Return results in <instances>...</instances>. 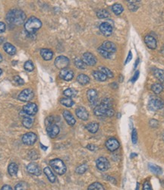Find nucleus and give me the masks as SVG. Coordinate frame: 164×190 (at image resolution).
<instances>
[{
    "mask_svg": "<svg viewBox=\"0 0 164 190\" xmlns=\"http://www.w3.org/2000/svg\"><path fill=\"white\" fill-rule=\"evenodd\" d=\"M34 97V93L31 89H25L21 91L18 95V99L24 102H28L31 101Z\"/></svg>",
    "mask_w": 164,
    "mask_h": 190,
    "instance_id": "7",
    "label": "nucleus"
},
{
    "mask_svg": "<svg viewBox=\"0 0 164 190\" xmlns=\"http://www.w3.org/2000/svg\"><path fill=\"white\" fill-rule=\"evenodd\" d=\"M53 122H54L53 116H49L46 119V126H49V125L54 124Z\"/></svg>",
    "mask_w": 164,
    "mask_h": 190,
    "instance_id": "47",
    "label": "nucleus"
},
{
    "mask_svg": "<svg viewBox=\"0 0 164 190\" xmlns=\"http://www.w3.org/2000/svg\"><path fill=\"white\" fill-rule=\"evenodd\" d=\"M75 65L77 68H80V69H85L86 68V64L83 62V60H81V59H75Z\"/></svg>",
    "mask_w": 164,
    "mask_h": 190,
    "instance_id": "39",
    "label": "nucleus"
},
{
    "mask_svg": "<svg viewBox=\"0 0 164 190\" xmlns=\"http://www.w3.org/2000/svg\"><path fill=\"white\" fill-rule=\"evenodd\" d=\"M37 136L34 132H28L22 137L23 143H25L27 145H34L37 141Z\"/></svg>",
    "mask_w": 164,
    "mask_h": 190,
    "instance_id": "8",
    "label": "nucleus"
},
{
    "mask_svg": "<svg viewBox=\"0 0 164 190\" xmlns=\"http://www.w3.org/2000/svg\"><path fill=\"white\" fill-rule=\"evenodd\" d=\"M2 70L1 69V68H0V75H2Z\"/></svg>",
    "mask_w": 164,
    "mask_h": 190,
    "instance_id": "58",
    "label": "nucleus"
},
{
    "mask_svg": "<svg viewBox=\"0 0 164 190\" xmlns=\"http://www.w3.org/2000/svg\"><path fill=\"white\" fill-rule=\"evenodd\" d=\"M27 170L29 173L35 176H40L41 174V169L39 166L35 163H31L27 167Z\"/></svg>",
    "mask_w": 164,
    "mask_h": 190,
    "instance_id": "15",
    "label": "nucleus"
},
{
    "mask_svg": "<svg viewBox=\"0 0 164 190\" xmlns=\"http://www.w3.org/2000/svg\"><path fill=\"white\" fill-rule=\"evenodd\" d=\"M135 190H139V183H137V185H136V189Z\"/></svg>",
    "mask_w": 164,
    "mask_h": 190,
    "instance_id": "56",
    "label": "nucleus"
},
{
    "mask_svg": "<svg viewBox=\"0 0 164 190\" xmlns=\"http://www.w3.org/2000/svg\"><path fill=\"white\" fill-rule=\"evenodd\" d=\"M83 62H85L86 65H90V66H92V65H94L97 63V58L93 55L91 53H85L83 55Z\"/></svg>",
    "mask_w": 164,
    "mask_h": 190,
    "instance_id": "11",
    "label": "nucleus"
},
{
    "mask_svg": "<svg viewBox=\"0 0 164 190\" xmlns=\"http://www.w3.org/2000/svg\"><path fill=\"white\" fill-rule=\"evenodd\" d=\"M100 31L104 36L109 37L112 33V27L108 22H103L100 25Z\"/></svg>",
    "mask_w": 164,
    "mask_h": 190,
    "instance_id": "12",
    "label": "nucleus"
},
{
    "mask_svg": "<svg viewBox=\"0 0 164 190\" xmlns=\"http://www.w3.org/2000/svg\"><path fill=\"white\" fill-rule=\"evenodd\" d=\"M8 173L11 176H15L17 175L18 171V166L15 163H11L8 167Z\"/></svg>",
    "mask_w": 164,
    "mask_h": 190,
    "instance_id": "25",
    "label": "nucleus"
},
{
    "mask_svg": "<svg viewBox=\"0 0 164 190\" xmlns=\"http://www.w3.org/2000/svg\"><path fill=\"white\" fill-rule=\"evenodd\" d=\"M164 103L160 98L153 97L149 100L148 107L151 111H157L163 107Z\"/></svg>",
    "mask_w": 164,
    "mask_h": 190,
    "instance_id": "5",
    "label": "nucleus"
},
{
    "mask_svg": "<svg viewBox=\"0 0 164 190\" xmlns=\"http://www.w3.org/2000/svg\"><path fill=\"white\" fill-rule=\"evenodd\" d=\"M28 185L25 182H20L15 186V190H28Z\"/></svg>",
    "mask_w": 164,
    "mask_h": 190,
    "instance_id": "40",
    "label": "nucleus"
},
{
    "mask_svg": "<svg viewBox=\"0 0 164 190\" xmlns=\"http://www.w3.org/2000/svg\"><path fill=\"white\" fill-rule=\"evenodd\" d=\"M100 47L103 50H104L105 51L111 54L116 51V47L114 44V43L111 42V41H105V42L103 43L102 46Z\"/></svg>",
    "mask_w": 164,
    "mask_h": 190,
    "instance_id": "17",
    "label": "nucleus"
},
{
    "mask_svg": "<svg viewBox=\"0 0 164 190\" xmlns=\"http://www.w3.org/2000/svg\"><path fill=\"white\" fill-rule=\"evenodd\" d=\"M76 115L77 116L79 119H82L84 121H86L88 119V117H89V113H88V110L85 109L83 107H79L78 108H77L76 110Z\"/></svg>",
    "mask_w": 164,
    "mask_h": 190,
    "instance_id": "18",
    "label": "nucleus"
},
{
    "mask_svg": "<svg viewBox=\"0 0 164 190\" xmlns=\"http://www.w3.org/2000/svg\"><path fill=\"white\" fill-rule=\"evenodd\" d=\"M5 29H6V26H5V23L0 21V33L5 32Z\"/></svg>",
    "mask_w": 164,
    "mask_h": 190,
    "instance_id": "49",
    "label": "nucleus"
},
{
    "mask_svg": "<svg viewBox=\"0 0 164 190\" xmlns=\"http://www.w3.org/2000/svg\"><path fill=\"white\" fill-rule=\"evenodd\" d=\"M93 76L94 77L97 81H105L107 79V77L104 75L100 71H94L93 72Z\"/></svg>",
    "mask_w": 164,
    "mask_h": 190,
    "instance_id": "26",
    "label": "nucleus"
},
{
    "mask_svg": "<svg viewBox=\"0 0 164 190\" xmlns=\"http://www.w3.org/2000/svg\"><path fill=\"white\" fill-rule=\"evenodd\" d=\"M151 89H152V91H153L155 94H160V93L162 92L163 90V85H161V84H160V83H155V84H154V85H152Z\"/></svg>",
    "mask_w": 164,
    "mask_h": 190,
    "instance_id": "34",
    "label": "nucleus"
},
{
    "mask_svg": "<svg viewBox=\"0 0 164 190\" xmlns=\"http://www.w3.org/2000/svg\"><path fill=\"white\" fill-rule=\"evenodd\" d=\"M40 55L44 60H50L53 56V52L49 49H42L40 50Z\"/></svg>",
    "mask_w": 164,
    "mask_h": 190,
    "instance_id": "22",
    "label": "nucleus"
},
{
    "mask_svg": "<svg viewBox=\"0 0 164 190\" xmlns=\"http://www.w3.org/2000/svg\"><path fill=\"white\" fill-rule=\"evenodd\" d=\"M63 117L65 118V121L67 122V123L69 125H74L76 122V120L74 118V116H72V114L68 110H65L63 112Z\"/></svg>",
    "mask_w": 164,
    "mask_h": 190,
    "instance_id": "21",
    "label": "nucleus"
},
{
    "mask_svg": "<svg viewBox=\"0 0 164 190\" xmlns=\"http://www.w3.org/2000/svg\"><path fill=\"white\" fill-rule=\"evenodd\" d=\"M29 158H31L32 161H34V160H37L38 158V154L37 152L36 151H34V150H32L29 152Z\"/></svg>",
    "mask_w": 164,
    "mask_h": 190,
    "instance_id": "44",
    "label": "nucleus"
},
{
    "mask_svg": "<svg viewBox=\"0 0 164 190\" xmlns=\"http://www.w3.org/2000/svg\"><path fill=\"white\" fill-rule=\"evenodd\" d=\"M87 170H88V165L86 164H84L78 166V167L76 168V170H75V171L78 174H83L86 172Z\"/></svg>",
    "mask_w": 164,
    "mask_h": 190,
    "instance_id": "41",
    "label": "nucleus"
},
{
    "mask_svg": "<svg viewBox=\"0 0 164 190\" xmlns=\"http://www.w3.org/2000/svg\"><path fill=\"white\" fill-rule=\"evenodd\" d=\"M98 52H99V53L102 56H103L104 58L106 59H110L111 56H112V54L106 52V51H105L104 50H103L101 47H99V48H98Z\"/></svg>",
    "mask_w": 164,
    "mask_h": 190,
    "instance_id": "43",
    "label": "nucleus"
},
{
    "mask_svg": "<svg viewBox=\"0 0 164 190\" xmlns=\"http://www.w3.org/2000/svg\"><path fill=\"white\" fill-rule=\"evenodd\" d=\"M3 49L8 55L13 56L16 53V48L9 43H5L3 46Z\"/></svg>",
    "mask_w": 164,
    "mask_h": 190,
    "instance_id": "23",
    "label": "nucleus"
},
{
    "mask_svg": "<svg viewBox=\"0 0 164 190\" xmlns=\"http://www.w3.org/2000/svg\"><path fill=\"white\" fill-rule=\"evenodd\" d=\"M138 63H139V59H138L136 60V63H135V68H136L137 65H138Z\"/></svg>",
    "mask_w": 164,
    "mask_h": 190,
    "instance_id": "54",
    "label": "nucleus"
},
{
    "mask_svg": "<svg viewBox=\"0 0 164 190\" xmlns=\"http://www.w3.org/2000/svg\"><path fill=\"white\" fill-rule=\"evenodd\" d=\"M143 190H152V188H151V184H150V182H148V181H146V182L144 183Z\"/></svg>",
    "mask_w": 164,
    "mask_h": 190,
    "instance_id": "48",
    "label": "nucleus"
},
{
    "mask_svg": "<svg viewBox=\"0 0 164 190\" xmlns=\"http://www.w3.org/2000/svg\"><path fill=\"white\" fill-rule=\"evenodd\" d=\"M96 165L97 167L101 171L107 170L109 168V167H110L109 161L106 158H103V157H100V158H99L97 160Z\"/></svg>",
    "mask_w": 164,
    "mask_h": 190,
    "instance_id": "9",
    "label": "nucleus"
},
{
    "mask_svg": "<svg viewBox=\"0 0 164 190\" xmlns=\"http://www.w3.org/2000/svg\"><path fill=\"white\" fill-rule=\"evenodd\" d=\"M26 15L25 12L19 9H12L8 12L6 15V21L10 25H21L24 24Z\"/></svg>",
    "mask_w": 164,
    "mask_h": 190,
    "instance_id": "2",
    "label": "nucleus"
},
{
    "mask_svg": "<svg viewBox=\"0 0 164 190\" xmlns=\"http://www.w3.org/2000/svg\"><path fill=\"white\" fill-rule=\"evenodd\" d=\"M60 103L65 107H72V106L75 104L74 101H72V99L67 98H62L60 100Z\"/></svg>",
    "mask_w": 164,
    "mask_h": 190,
    "instance_id": "33",
    "label": "nucleus"
},
{
    "mask_svg": "<svg viewBox=\"0 0 164 190\" xmlns=\"http://www.w3.org/2000/svg\"><path fill=\"white\" fill-rule=\"evenodd\" d=\"M1 190H13V189H12V188H11V187L10 186V185H3V186L2 187Z\"/></svg>",
    "mask_w": 164,
    "mask_h": 190,
    "instance_id": "52",
    "label": "nucleus"
},
{
    "mask_svg": "<svg viewBox=\"0 0 164 190\" xmlns=\"http://www.w3.org/2000/svg\"><path fill=\"white\" fill-rule=\"evenodd\" d=\"M100 71L106 75L107 78H113V73L110 69L106 67H100Z\"/></svg>",
    "mask_w": 164,
    "mask_h": 190,
    "instance_id": "37",
    "label": "nucleus"
},
{
    "mask_svg": "<svg viewBox=\"0 0 164 190\" xmlns=\"http://www.w3.org/2000/svg\"><path fill=\"white\" fill-rule=\"evenodd\" d=\"M87 97H88V99L90 103H91L92 104H94L95 103H97V92L94 89L88 90V92H87Z\"/></svg>",
    "mask_w": 164,
    "mask_h": 190,
    "instance_id": "19",
    "label": "nucleus"
},
{
    "mask_svg": "<svg viewBox=\"0 0 164 190\" xmlns=\"http://www.w3.org/2000/svg\"><path fill=\"white\" fill-rule=\"evenodd\" d=\"M40 146H41V147H42V148H43V150H45V151H46V149H47V147L43 146V145H42V144H40Z\"/></svg>",
    "mask_w": 164,
    "mask_h": 190,
    "instance_id": "55",
    "label": "nucleus"
},
{
    "mask_svg": "<svg viewBox=\"0 0 164 190\" xmlns=\"http://www.w3.org/2000/svg\"><path fill=\"white\" fill-rule=\"evenodd\" d=\"M86 128L91 133H96L99 129V124L97 122H90L86 125Z\"/></svg>",
    "mask_w": 164,
    "mask_h": 190,
    "instance_id": "28",
    "label": "nucleus"
},
{
    "mask_svg": "<svg viewBox=\"0 0 164 190\" xmlns=\"http://www.w3.org/2000/svg\"><path fill=\"white\" fill-rule=\"evenodd\" d=\"M145 41L148 48L151 50H154L157 48V41L154 37L151 35H147L145 38Z\"/></svg>",
    "mask_w": 164,
    "mask_h": 190,
    "instance_id": "20",
    "label": "nucleus"
},
{
    "mask_svg": "<svg viewBox=\"0 0 164 190\" xmlns=\"http://www.w3.org/2000/svg\"><path fill=\"white\" fill-rule=\"evenodd\" d=\"M112 101L109 98L103 100L100 105L97 106L94 109V114L97 116L111 117L114 115L115 112L112 107Z\"/></svg>",
    "mask_w": 164,
    "mask_h": 190,
    "instance_id": "1",
    "label": "nucleus"
},
{
    "mask_svg": "<svg viewBox=\"0 0 164 190\" xmlns=\"http://www.w3.org/2000/svg\"><path fill=\"white\" fill-rule=\"evenodd\" d=\"M59 77L65 81H69L74 78V72L69 68H64L61 70Z\"/></svg>",
    "mask_w": 164,
    "mask_h": 190,
    "instance_id": "14",
    "label": "nucleus"
},
{
    "mask_svg": "<svg viewBox=\"0 0 164 190\" xmlns=\"http://www.w3.org/2000/svg\"><path fill=\"white\" fill-rule=\"evenodd\" d=\"M87 148L91 150V151H94V150L96 149V146L94 145H88V146H87Z\"/></svg>",
    "mask_w": 164,
    "mask_h": 190,
    "instance_id": "53",
    "label": "nucleus"
},
{
    "mask_svg": "<svg viewBox=\"0 0 164 190\" xmlns=\"http://www.w3.org/2000/svg\"><path fill=\"white\" fill-rule=\"evenodd\" d=\"M132 59V51H129V53H128V57H127L126 61H125V64L128 63V62H130Z\"/></svg>",
    "mask_w": 164,
    "mask_h": 190,
    "instance_id": "51",
    "label": "nucleus"
},
{
    "mask_svg": "<svg viewBox=\"0 0 164 190\" xmlns=\"http://www.w3.org/2000/svg\"><path fill=\"white\" fill-rule=\"evenodd\" d=\"M63 94L65 97H67V98H74V97L76 96L77 91L76 90L73 89V88H68V89H66L64 91Z\"/></svg>",
    "mask_w": 164,
    "mask_h": 190,
    "instance_id": "32",
    "label": "nucleus"
},
{
    "mask_svg": "<svg viewBox=\"0 0 164 190\" xmlns=\"http://www.w3.org/2000/svg\"><path fill=\"white\" fill-rule=\"evenodd\" d=\"M14 81H15V83H17L18 85H22L25 84L24 80H23L21 77L18 76V75H15V76L14 77Z\"/></svg>",
    "mask_w": 164,
    "mask_h": 190,
    "instance_id": "45",
    "label": "nucleus"
},
{
    "mask_svg": "<svg viewBox=\"0 0 164 190\" xmlns=\"http://www.w3.org/2000/svg\"><path fill=\"white\" fill-rule=\"evenodd\" d=\"M69 65V59L64 56H59L55 60V65L58 69H64Z\"/></svg>",
    "mask_w": 164,
    "mask_h": 190,
    "instance_id": "6",
    "label": "nucleus"
},
{
    "mask_svg": "<svg viewBox=\"0 0 164 190\" xmlns=\"http://www.w3.org/2000/svg\"><path fill=\"white\" fill-rule=\"evenodd\" d=\"M139 71H137L136 72H135V75H134L133 76V78H132V82H135V81H137V79H138V77H139Z\"/></svg>",
    "mask_w": 164,
    "mask_h": 190,
    "instance_id": "50",
    "label": "nucleus"
},
{
    "mask_svg": "<svg viewBox=\"0 0 164 190\" xmlns=\"http://www.w3.org/2000/svg\"><path fill=\"white\" fill-rule=\"evenodd\" d=\"M119 142L118 140L115 139L114 138H109L107 141H106V147L109 151H116L118 148H119Z\"/></svg>",
    "mask_w": 164,
    "mask_h": 190,
    "instance_id": "13",
    "label": "nucleus"
},
{
    "mask_svg": "<svg viewBox=\"0 0 164 190\" xmlns=\"http://www.w3.org/2000/svg\"><path fill=\"white\" fill-rule=\"evenodd\" d=\"M77 81L81 85H85L90 82V78L88 75H85V74H80L78 76V78H77Z\"/></svg>",
    "mask_w": 164,
    "mask_h": 190,
    "instance_id": "29",
    "label": "nucleus"
},
{
    "mask_svg": "<svg viewBox=\"0 0 164 190\" xmlns=\"http://www.w3.org/2000/svg\"><path fill=\"white\" fill-rule=\"evenodd\" d=\"M132 142H133V144H136L137 141H138V136H137V131L135 128H134L133 131H132Z\"/></svg>",
    "mask_w": 164,
    "mask_h": 190,
    "instance_id": "46",
    "label": "nucleus"
},
{
    "mask_svg": "<svg viewBox=\"0 0 164 190\" xmlns=\"http://www.w3.org/2000/svg\"><path fill=\"white\" fill-rule=\"evenodd\" d=\"M59 128H58V125H56L55 124H52V125H49V126H46V132L47 134L49 135V136L50 138H54L58 135L59 133Z\"/></svg>",
    "mask_w": 164,
    "mask_h": 190,
    "instance_id": "16",
    "label": "nucleus"
},
{
    "mask_svg": "<svg viewBox=\"0 0 164 190\" xmlns=\"http://www.w3.org/2000/svg\"><path fill=\"white\" fill-rule=\"evenodd\" d=\"M33 122H34V120L30 116H25L23 118L22 120V124L23 125L27 128H30L32 127L33 125Z\"/></svg>",
    "mask_w": 164,
    "mask_h": 190,
    "instance_id": "30",
    "label": "nucleus"
},
{
    "mask_svg": "<svg viewBox=\"0 0 164 190\" xmlns=\"http://www.w3.org/2000/svg\"><path fill=\"white\" fill-rule=\"evenodd\" d=\"M49 164L53 169V170L58 175H63L66 172V166L62 160L58 159V158L53 159L49 161Z\"/></svg>",
    "mask_w": 164,
    "mask_h": 190,
    "instance_id": "4",
    "label": "nucleus"
},
{
    "mask_svg": "<svg viewBox=\"0 0 164 190\" xmlns=\"http://www.w3.org/2000/svg\"><path fill=\"white\" fill-rule=\"evenodd\" d=\"M43 172L44 173L46 174V176H47L48 179L51 182H55V180H56V177H55V174L53 173L51 169L49 167H45L43 170Z\"/></svg>",
    "mask_w": 164,
    "mask_h": 190,
    "instance_id": "24",
    "label": "nucleus"
},
{
    "mask_svg": "<svg viewBox=\"0 0 164 190\" xmlns=\"http://www.w3.org/2000/svg\"><path fill=\"white\" fill-rule=\"evenodd\" d=\"M97 15L99 18H106L109 16V13L107 10L100 9L97 12Z\"/></svg>",
    "mask_w": 164,
    "mask_h": 190,
    "instance_id": "38",
    "label": "nucleus"
},
{
    "mask_svg": "<svg viewBox=\"0 0 164 190\" xmlns=\"http://www.w3.org/2000/svg\"><path fill=\"white\" fill-rule=\"evenodd\" d=\"M37 106L34 103H29L23 107V111L28 116H34L37 113Z\"/></svg>",
    "mask_w": 164,
    "mask_h": 190,
    "instance_id": "10",
    "label": "nucleus"
},
{
    "mask_svg": "<svg viewBox=\"0 0 164 190\" xmlns=\"http://www.w3.org/2000/svg\"><path fill=\"white\" fill-rule=\"evenodd\" d=\"M2 55L0 54V62H2Z\"/></svg>",
    "mask_w": 164,
    "mask_h": 190,
    "instance_id": "57",
    "label": "nucleus"
},
{
    "mask_svg": "<svg viewBox=\"0 0 164 190\" xmlns=\"http://www.w3.org/2000/svg\"><path fill=\"white\" fill-rule=\"evenodd\" d=\"M148 167H149L150 170H151L152 173H156V174L162 173V169H161L160 167H158V166L155 165V164H150L149 165H148Z\"/></svg>",
    "mask_w": 164,
    "mask_h": 190,
    "instance_id": "35",
    "label": "nucleus"
},
{
    "mask_svg": "<svg viewBox=\"0 0 164 190\" xmlns=\"http://www.w3.org/2000/svg\"><path fill=\"white\" fill-rule=\"evenodd\" d=\"M88 190H105V188L100 182H94L89 185Z\"/></svg>",
    "mask_w": 164,
    "mask_h": 190,
    "instance_id": "36",
    "label": "nucleus"
},
{
    "mask_svg": "<svg viewBox=\"0 0 164 190\" xmlns=\"http://www.w3.org/2000/svg\"><path fill=\"white\" fill-rule=\"evenodd\" d=\"M154 74L155 77L160 81L163 85H164V71H163L162 69H159V68H154Z\"/></svg>",
    "mask_w": 164,
    "mask_h": 190,
    "instance_id": "27",
    "label": "nucleus"
},
{
    "mask_svg": "<svg viewBox=\"0 0 164 190\" xmlns=\"http://www.w3.org/2000/svg\"><path fill=\"white\" fill-rule=\"evenodd\" d=\"M24 68H25V69L26 70V71H28V72H32L33 70L34 69V65L31 61H27L25 63Z\"/></svg>",
    "mask_w": 164,
    "mask_h": 190,
    "instance_id": "42",
    "label": "nucleus"
},
{
    "mask_svg": "<svg viewBox=\"0 0 164 190\" xmlns=\"http://www.w3.org/2000/svg\"><path fill=\"white\" fill-rule=\"evenodd\" d=\"M112 11L114 12V14L116 15H119L120 14L122 13V11H123V7L121 4H114L112 6Z\"/></svg>",
    "mask_w": 164,
    "mask_h": 190,
    "instance_id": "31",
    "label": "nucleus"
},
{
    "mask_svg": "<svg viewBox=\"0 0 164 190\" xmlns=\"http://www.w3.org/2000/svg\"><path fill=\"white\" fill-rule=\"evenodd\" d=\"M163 140H164V133H163Z\"/></svg>",
    "mask_w": 164,
    "mask_h": 190,
    "instance_id": "59",
    "label": "nucleus"
},
{
    "mask_svg": "<svg viewBox=\"0 0 164 190\" xmlns=\"http://www.w3.org/2000/svg\"><path fill=\"white\" fill-rule=\"evenodd\" d=\"M42 27V22L35 17H31L26 21L25 28L28 32L34 33Z\"/></svg>",
    "mask_w": 164,
    "mask_h": 190,
    "instance_id": "3",
    "label": "nucleus"
}]
</instances>
